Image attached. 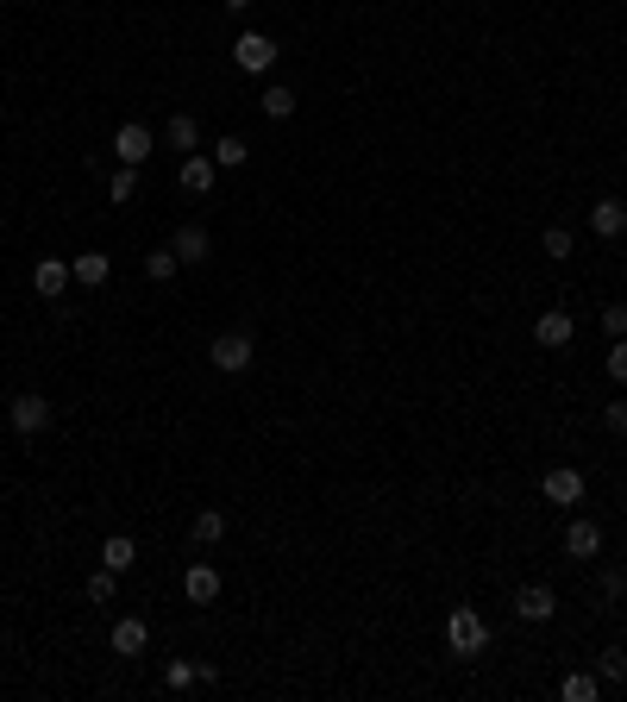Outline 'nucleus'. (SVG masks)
Returning a JSON list of instances; mask_svg holds the SVG:
<instances>
[{
    "mask_svg": "<svg viewBox=\"0 0 627 702\" xmlns=\"http://www.w3.org/2000/svg\"><path fill=\"white\" fill-rule=\"evenodd\" d=\"M446 646L458 659H477V652H490V621L477 615V608H452L446 615Z\"/></svg>",
    "mask_w": 627,
    "mask_h": 702,
    "instance_id": "f257e3e1",
    "label": "nucleus"
},
{
    "mask_svg": "<svg viewBox=\"0 0 627 702\" xmlns=\"http://www.w3.org/2000/svg\"><path fill=\"white\" fill-rule=\"evenodd\" d=\"M207 358H214V370H226V377H239V370H251V358H258V345H251V333H220L214 345H207Z\"/></svg>",
    "mask_w": 627,
    "mask_h": 702,
    "instance_id": "f03ea898",
    "label": "nucleus"
},
{
    "mask_svg": "<svg viewBox=\"0 0 627 702\" xmlns=\"http://www.w3.org/2000/svg\"><path fill=\"white\" fill-rule=\"evenodd\" d=\"M232 63H239L245 76H270V63H276V38H264V32H245L239 44H232Z\"/></svg>",
    "mask_w": 627,
    "mask_h": 702,
    "instance_id": "7ed1b4c3",
    "label": "nucleus"
},
{
    "mask_svg": "<svg viewBox=\"0 0 627 702\" xmlns=\"http://www.w3.org/2000/svg\"><path fill=\"white\" fill-rule=\"evenodd\" d=\"M157 151V138H151V126H138V120H126L120 132H113V157H120V163H132V170H138V163H145Z\"/></svg>",
    "mask_w": 627,
    "mask_h": 702,
    "instance_id": "20e7f679",
    "label": "nucleus"
},
{
    "mask_svg": "<svg viewBox=\"0 0 627 702\" xmlns=\"http://www.w3.org/2000/svg\"><path fill=\"white\" fill-rule=\"evenodd\" d=\"M7 420H13V433H44L51 427V402H44V395H13V408H7Z\"/></svg>",
    "mask_w": 627,
    "mask_h": 702,
    "instance_id": "39448f33",
    "label": "nucleus"
},
{
    "mask_svg": "<svg viewBox=\"0 0 627 702\" xmlns=\"http://www.w3.org/2000/svg\"><path fill=\"white\" fill-rule=\"evenodd\" d=\"M182 596H189L195 608H214L220 602V571L207 565V558H201V565H189V571H182Z\"/></svg>",
    "mask_w": 627,
    "mask_h": 702,
    "instance_id": "423d86ee",
    "label": "nucleus"
},
{
    "mask_svg": "<svg viewBox=\"0 0 627 702\" xmlns=\"http://www.w3.org/2000/svg\"><path fill=\"white\" fill-rule=\"evenodd\" d=\"M533 339H540L546 351H565V345L577 339V320H571L565 308H546L540 320H533Z\"/></svg>",
    "mask_w": 627,
    "mask_h": 702,
    "instance_id": "0eeeda50",
    "label": "nucleus"
},
{
    "mask_svg": "<svg viewBox=\"0 0 627 702\" xmlns=\"http://www.w3.org/2000/svg\"><path fill=\"white\" fill-rule=\"evenodd\" d=\"M515 615L521 621H552V615H559V596H552L546 583H521V590H515Z\"/></svg>",
    "mask_w": 627,
    "mask_h": 702,
    "instance_id": "6e6552de",
    "label": "nucleus"
},
{
    "mask_svg": "<svg viewBox=\"0 0 627 702\" xmlns=\"http://www.w3.org/2000/svg\"><path fill=\"white\" fill-rule=\"evenodd\" d=\"M546 502H559V508H577L584 502V471H571V464H559V471H546Z\"/></svg>",
    "mask_w": 627,
    "mask_h": 702,
    "instance_id": "1a4fd4ad",
    "label": "nucleus"
},
{
    "mask_svg": "<svg viewBox=\"0 0 627 702\" xmlns=\"http://www.w3.org/2000/svg\"><path fill=\"white\" fill-rule=\"evenodd\" d=\"M76 283V276H69V264L63 257H38V270H32V289L44 295V301H63V289Z\"/></svg>",
    "mask_w": 627,
    "mask_h": 702,
    "instance_id": "9d476101",
    "label": "nucleus"
},
{
    "mask_svg": "<svg viewBox=\"0 0 627 702\" xmlns=\"http://www.w3.org/2000/svg\"><path fill=\"white\" fill-rule=\"evenodd\" d=\"M596 552H602V527H596V521H571V527H565V558L590 565Z\"/></svg>",
    "mask_w": 627,
    "mask_h": 702,
    "instance_id": "9b49d317",
    "label": "nucleus"
},
{
    "mask_svg": "<svg viewBox=\"0 0 627 702\" xmlns=\"http://www.w3.org/2000/svg\"><path fill=\"white\" fill-rule=\"evenodd\" d=\"M145 646H151V627L138 621V615H120V621H113V652H120V659H138Z\"/></svg>",
    "mask_w": 627,
    "mask_h": 702,
    "instance_id": "f8f14e48",
    "label": "nucleus"
},
{
    "mask_svg": "<svg viewBox=\"0 0 627 702\" xmlns=\"http://www.w3.org/2000/svg\"><path fill=\"white\" fill-rule=\"evenodd\" d=\"M170 251L182 257V264H207V257H214V239H207V226L189 220V226H182L176 239H170Z\"/></svg>",
    "mask_w": 627,
    "mask_h": 702,
    "instance_id": "ddd939ff",
    "label": "nucleus"
},
{
    "mask_svg": "<svg viewBox=\"0 0 627 702\" xmlns=\"http://www.w3.org/2000/svg\"><path fill=\"white\" fill-rule=\"evenodd\" d=\"M214 170H220L214 157L189 151V157H182V170H176V182H182V189H189V195H207V189H214Z\"/></svg>",
    "mask_w": 627,
    "mask_h": 702,
    "instance_id": "4468645a",
    "label": "nucleus"
},
{
    "mask_svg": "<svg viewBox=\"0 0 627 702\" xmlns=\"http://www.w3.org/2000/svg\"><path fill=\"white\" fill-rule=\"evenodd\" d=\"M590 226H596V239H621V232H627V201H596L590 207Z\"/></svg>",
    "mask_w": 627,
    "mask_h": 702,
    "instance_id": "2eb2a0df",
    "label": "nucleus"
},
{
    "mask_svg": "<svg viewBox=\"0 0 627 702\" xmlns=\"http://www.w3.org/2000/svg\"><path fill=\"white\" fill-rule=\"evenodd\" d=\"M69 276H76V283H82V289H101V283H107V276H113V264H107V251H82V257H76V264H69Z\"/></svg>",
    "mask_w": 627,
    "mask_h": 702,
    "instance_id": "dca6fc26",
    "label": "nucleus"
},
{
    "mask_svg": "<svg viewBox=\"0 0 627 702\" xmlns=\"http://www.w3.org/2000/svg\"><path fill=\"white\" fill-rule=\"evenodd\" d=\"M101 565H107L113 577H120V571H132V565H138V546L126 540V533H107V546H101Z\"/></svg>",
    "mask_w": 627,
    "mask_h": 702,
    "instance_id": "f3484780",
    "label": "nucleus"
},
{
    "mask_svg": "<svg viewBox=\"0 0 627 702\" xmlns=\"http://www.w3.org/2000/svg\"><path fill=\"white\" fill-rule=\"evenodd\" d=\"M164 138H170V151H195V145H201L195 113H170V120H164Z\"/></svg>",
    "mask_w": 627,
    "mask_h": 702,
    "instance_id": "a211bd4d",
    "label": "nucleus"
},
{
    "mask_svg": "<svg viewBox=\"0 0 627 702\" xmlns=\"http://www.w3.org/2000/svg\"><path fill=\"white\" fill-rule=\"evenodd\" d=\"M596 684H602V677H596V671H565V684H559V696H565V702H596Z\"/></svg>",
    "mask_w": 627,
    "mask_h": 702,
    "instance_id": "6ab92c4d",
    "label": "nucleus"
},
{
    "mask_svg": "<svg viewBox=\"0 0 627 702\" xmlns=\"http://www.w3.org/2000/svg\"><path fill=\"white\" fill-rule=\"evenodd\" d=\"M226 540V514L220 508H201L195 514V546H220Z\"/></svg>",
    "mask_w": 627,
    "mask_h": 702,
    "instance_id": "aec40b11",
    "label": "nucleus"
},
{
    "mask_svg": "<svg viewBox=\"0 0 627 702\" xmlns=\"http://www.w3.org/2000/svg\"><path fill=\"white\" fill-rule=\"evenodd\" d=\"M182 270V257L170 251V245H157V251H145V276H151V283H170V276Z\"/></svg>",
    "mask_w": 627,
    "mask_h": 702,
    "instance_id": "412c9836",
    "label": "nucleus"
},
{
    "mask_svg": "<svg viewBox=\"0 0 627 702\" xmlns=\"http://www.w3.org/2000/svg\"><path fill=\"white\" fill-rule=\"evenodd\" d=\"M214 163H220V170H245V163H251V145H245V138H220V145H214Z\"/></svg>",
    "mask_w": 627,
    "mask_h": 702,
    "instance_id": "4be33fe9",
    "label": "nucleus"
},
{
    "mask_svg": "<svg viewBox=\"0 0 627 702\" xmlns=\"http://www.w3.org/2000/svg\"><path fill=\"white\" fill-rule=\"evenodd\" d=\"M540 251L552 257V264H565V257L577 251V239H571V226H546V239H540Z\"/></svg>",
    "mask_w": 627,
    "mask_h": 702,
    "instance_id": "5701e85b",
    "label": "nucleus"
},
{
    "mask_svg": "<svg viewBox=\"0 0 627 702\" xmlns=\"http://www.w3.org/2000/svg\"><path fill=\"white\" fill-rule=\"evenodd\" d=\"M264 113H270V120H289V113H295V88L270 82V88H264Z\"/></svg>",
    "mask_w": 627,
    "mask_h": 702,
    "instance_id": "b1692460",
    "label": "nucleus"
},
{
    "mask_svg": "<svg viewBox=\"0 0 627 702\" xmlns=\"http://www.w3.org/2000/svg\"><path fill=\"white\" fill-rule=\"evenodd\" d=\"M107 195H113V201H132V195H138V170H132V163H120V170L107 176Z\"/></svg>",
    "mask_w": 627,
    "mask_h": 702,
    "instance_id": "393cba45",
    "label": "nucleus"
},
{
    "mask_svg": "<svg viewBox=\"0 0 627 702\" xmlns=\"http://www.w3.org/2000/svg\"><path fill=\"white\" fill-rule=\"evenodd\" d=\"M596 677H609V684H621V677H627V652H621V646L596 652Z\"/></svg>",
    "mask_w": 627,
    "mask_h": 702,
    "instance_id": "a878e982",
    "label": "nucleus"
},
{
    "mask_svg": "<svg viewBox=\"0 0 627 702\" xmlns=\"http://www.w3.org/2000/svg\"><path fill=\"white\" fill-rule=\"evenodd\" d=\"M164 684H170V690H189V684H201V665H189V659H170V665H164Z\"/></svg>",
    "mask_w": 627,
    "mask_h": 702,
    "instance_id": "bb28decb",
    "label": "nucleus"
},
{
    "mask_svg": "<svg viewBox=\"0 0 627 702\" xmlns=\"http://www.w3.org/2000/svg\"><path fill=\"white\" fill-rule=\"evenodd\" d=\"M602 333H609V339H627V301H609V308H602Z\"/></svg>",
    "mask_w": 627,
    "mask_h": 702,
    "instance_id": "cd10ccee",
    "label": "nucleus"
},
{
    "mask_svg": "<svg viewBox=\"0 0 627 702\" xmlns=\"http://www.w3.org/2000/svg\"><path fill=\"white\" fill-rule=\"evenodd\" d=\"M602 364H609L615 383H627V339H609V358H602Z\"/></svg>",
    "mask_w": 627,
    "mask_h": 702,
    "instance_id": "c85d7f7f",
    "label": "nucleus"
},
{
    "mask_svg": "<svg viewBox=\"0 0 627 702\" xmlns=\"http://www.w3.org/2000/svg\"><path fill=\"white\" fill-rule=\"evenodd\" d=\"M88 602H113V571H107V565L88 577Z\"/></svg>",
    "mask_w": 627,
    "mask_h": 702,
    "instance_id": "c756f323",
    "label": "nucleus"
},
{
    "mask_svg": "<svg viewBox=\"0 0 627 702\" xmlns=\"http://www.w3.org/2000/svg\"><path fill=\"white\" fill-rule=\"evenodd\" d=\"M602 427H609L615 439H627V402H609V408H602Z\"/></svg>",
    "mask_w": 627,
    "mask_h": 702,
    "instance_id": "7c9ffc66",
    "label": "nucleus"
},
{
    "mask_svg": "<svg viewBox=\"0 0 627 702\" xmlns=\"http://www.w3.org/2000/svg\"><path fill=\"white\" fill-rule=\"evenodd\" d=\"M602 590H609V596L621 602V596H627V571H609V577H602Z\"/></svg>",
    "mask_w": 627,
    "mask_h": 702,
    "instance_id": "2f4dec72",
    "label": "nucleus"
},
{
    "mask_svg": "<svg viewBox=\"0 0 627 702\" xmlns=\"http://www.w3.org/2000/svg\"><path fill=\"white\" fill-rule=\"evenodd\" d=\"M220 7H232V13H245V7H251V0H220Z\"/></svg>",
    "mask_w": 627,
    "mask_h": 702,
    "instance_id": "473e14b6",
    "label": "nucleus"
},
{
    "mask_svg": "<svg viewBox=\"0 0 627 702\" xmlns=\"http://www.w3.org/2000/svg\"><path fill=\"white\" fill-rule=\"evenodd\" d=\"M621 608H627V596H621Z\"/></svg>",
    "mask_w": 627,
    "mask_h": 702,
    "instance_id": "72a5a7b5",
    "label": "nucleus"
},
{
    "mask_svg": "<svg viewBox=\"0 0 627 702\" xmlns=\"http://www.w3.org/2000/svg\"><path fill=\"white\" fill-rule=\"evenodd\" d=\"M621 571H627V565H621Z\"/></svg>",
    "mask_w": 627,
    "mask_h": 702,
    "instance_id": "f704fd0d",
    "label": "nucleus"
}]
</instances>
